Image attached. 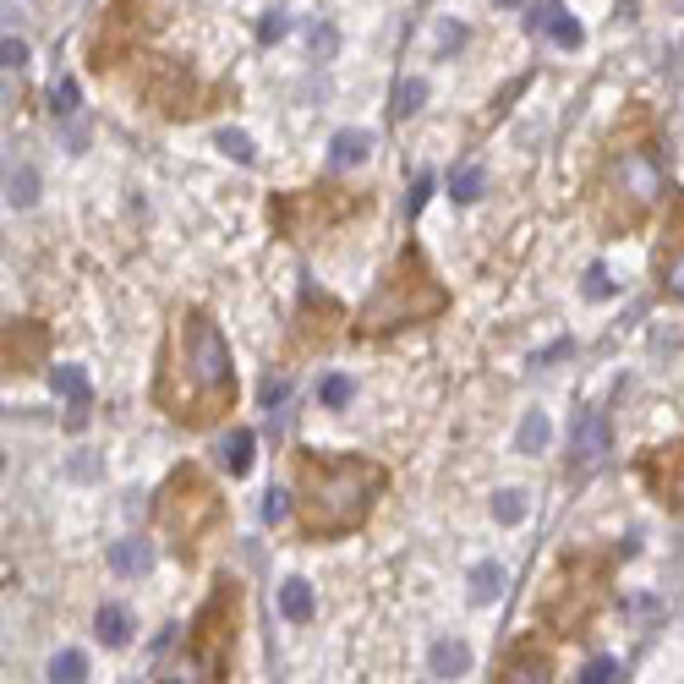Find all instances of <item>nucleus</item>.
I'll use <instances>...</instances> for the list:
<instances>
[{
    "label": "nucleus",
    "instance_id": "58836bf2",
    "mask_svg": "<svg viewBox=\"0 0 684 684\" xmlns=\"http://www.w3.org/2000/svg\"><path fill=\"white\" fill-rule=\"evenodd\" d=\"M0 61H6V66H22V61H28V44L6 33V44H0Z\"/></svg>",
    "mask_w": 684,
    "mask_h": 684
},
{
    "label": "nucleus",
    "instance_id": "b1692460",
    "mask_svg": "<svg viewBox=\"0 0 684 684\" xmlns=\"http://www.w3.org/2000/svg\"><path fill=\"white\" fill-rule=\"evenodd\" d=\"M466 586H471L466 597L477 602V608H488V602H498V597H504V564H477Z\"/></svg>",
    "mask_w": 684,
    "mask_h": 684
},
{
    "label": "nucleus",
    "instance_id": "7c9ffc66",
    "mask_svg": "<svg viewBox=\"0 0 684 684\" xmlns=\"http://www.w3.org/2000/svg\"><path fill=\"white\" fill-rule=\"evenodd\" d=\"M422 99H427V83H422V77H405V83L394 88V115H411V110H422Z\"/></svg>",
    "mask_w": 684,
    "mask_h": 684
},
{
    "label": "nucleus",
    "instance_id": "f03ea898",
    "mask_svg": "<svg viewBox=\"0 0 684 684\" xmlns=\"http://www.w3.org/2000/svg\"><path fill=\"white\" fill-rule=\"evenodd\" d=\"M389 488V471L362 455H296V509L307 537H351L367 526L373 504Z\"/></svg>",
    "mask_w": 684,
    "mask_h": 684
},
{
    "label": "nucleus",
    "instance_id": "2eb2a0df",
    "mask_svg": "<svg viewBox=\"0 0 684 684\" xmlns=\"http://www.w3.org/2000/svg\"><path fill=\"white\" fill-rule=\"evenodd\" d=\"M427 668H433V679H460L471 668V646L466 641H438L433 652H427Z\"/></svg>",
    "mask_w": 684,
    "mask_h": 684
},
{
    "label": "nucleus",
    "instance_id": "473e14b6",
    "mask_svg": "<svg viewBox=\"0 0 684 684\" xmlns=\"http://www.w3.org/2000/svg\"><path fill=\"white\" fill-rule=\"evenodd\" d=\"M613 679H619V663H613V657H591L581 668V684H613Z\"/></svg>",
    "mask_w": 684,
    "mask_h": 684
},
{
    "label": "nucleus",
    "instance_id": "dca6fc26",
    "mask_svg": "<svg viewBox=\"0 0 684 684\" xmlns=\"http://www.w3.org/2000/svg\"><path fill=\"white\" fill-rule=\"evenodd\" d=\"M110 570L115 575H148V570H154V548L137 542V537L115 542V548H110Z\"/></svg>",
    "mask_w": 684,
    "mask_h": 684
},
{
    "label": "nucleus",
    "instance_id": "4468645a",
    "mask_svg": "<svg viewBox=\"0 0 684 684\" xmlns=\"http://www.w3.org/2000/svg\"><path fill=\"white\" fill-rule=\"evenodd\" d=\"M663 285L674 296H684V197L674 203V225H668V247H663Z\"/></svg>",
    "mask_w": 684,
    "mask_h": 684
},
{
    "label": "nucleus",
    "instance_id": "f704fd0d",
    "mask_svg": "<svg viewBox=\"0 0 684 684\" xmlns=\"http://www.w3.org/2000/svg\"><path fill=\"white\" fill-rule=\"evenodd\" d=\"M285 515H291V498H285V493H263V520H269V526H280Z\"/></svg>",
    "mask_w": 684,
    "mask_h": 684
},
{
    "label": "nucleus",
    "instance_id": "0eeeda50",
    "mask_svg": "<svg viewBox=\"0 0 684 684\" xmlns=\"http://www.w3.org/2000/svg\"><path fill=\"white\" fill-rule=\"evenodd\" d=\"M236 619H241V586L236 581H219L214 597L203 602L192 635H187V657L197 663L203 679H225L230 652H236Z\"/></svg>",
    "mask_w": 684,
    "mask_h": 684
},
{
    "label": "nucleus",
    "instance_id": "6ab92c4d",
    "mask_svg": "<svg viewBox=\"0 0 684 684\" xmlns=\"http://www.w3.org/2000/svg\"><path fill=\"white\" fill-rule=\"evenodd\" d=\"M252 444H258V438H252L247 427H236V433L219 444V466H225L230 477H247V471H252Z\"/></svg>",
    "mask_w": 684,
    "mask_h": 684
},
{
    "label": "nucleus",
    "instance_id": "39448f33",
    "mask_svg": "<svg viewBox=\"0 0 684 684\" xmlns=\"http://www.w3.org/2000/svg\"><path fill=\"white\" fill-rule=\"evenodd\" d=\"M219 515H225V504H219V493L203 482L197 466L170 471V482L159 488V504H154L159 531L170 537V548H176L181 559H197V553H203V542H208V531L219 526Z\"/></svg>",
    "mask_w": 684,
    "mask_h": 684
},
{
    "label": "nucleus",
    "instance_id": "ddd939ff",
    "mask_svg": "<svg viewBox=\"0 0 684 684\" xmlns=\"http://www.w3.org/2000/svg\"><path fill=\"white\" fill-rule=\"evenodd\" d=\"M608 422H602V411H581L575 416V438H570V455H575V471H591L608 460Z\"/></svg>",
    "mask_w": 684,
    "mask_h": 684
},
{
    "label": "nucleus",
    "instance_id": "72a5a7b5",
    "mask_svg": "<svg viewBox=\"0 0 684 684\" xmlns=\"http://www.w3.org/2000/svg\"><path fill=\"white\" fill-rule=\"evenodd\" d=\"M50 110H55V115H72V110H77V83H72V77H61V83H55Z\"/></svg>",
    "mask_w": 684,
    "mask_h": 684
},
{
    "label": "nucleus",
    "instance_id": "aec40b11",
    "mask_svg": "<svg viewBox=\"0 0 684 684\" xmlns=\"http://www.w3.org/2000/svg\"><path fill=\"white\" fill-rule=\"evenodd\" d=\"M548 438H553L548 411H526V416H520V433H515V449H520V455H542V449H548Z\"/></svg>",
    "mask_w": 684,
    "mask_h": 684
},
{
    "label": "nucleus",
    "instance_id": "a19ab883",
    "mask_svg": "<svg viewBox=\"0 0 684 684\" xmlns=\"http://www.w3.org/2000/svg\"><path fill=\"white\" fill-rule=\"evenodd\" d=\"M493 6H520V0H493Z\"/></svg>",
    "mask_w": 684,
    "mask_h": 684
},
{
    "label": "nucleus",
    "instance_id": "f3484780",
    "mask_svg": "<svg viewBox=\"0 0 684 684\" xmlns=\"http://www.w3.org/2000/svg\"><path fill=\"white\" fill-rule=\"evenodd\" d=\"M367 154H373V137H367V132H334V143H329V165L334 170L362 165Z\"/></svg>",
    "mask_w": 684,
    "mask_h": 684
},
{
    "label": "nucleus",
    "instance_id": "2f4dec72",
    "mask_svg": "<svg viewBox=\"0 0 684 684\" xmlns=\"http://www.w3.org/2000/svg\"><path fill=\"white\" fill-rule=\"evenodd\" d=\"M553 39H559L564 44V50H581V39H586V28H581V22H575V17H564V11H559V17H553Z\"/></svg>",
    "mask_w": 684,
    "mask_h": 684
},
{
    "label": "nucleus",
    "instance_id": "6e6552de",
    "mask_svg": "<svg viewBox=\"0 0 684 684\" xmlns=\"http://www.w3.org/2000/svg\"><path fill=\"white\" fill-rule=\"evenodd\" d=\"M137 33H148V6L143 0H121V6L104 17L99 39H94V66H110L115 55H126Z\"/></svg>",
    "mask_w": 684,
    "mask_h": 684
},
{
    "label": "nucleus",
    "instance_id": "a211bd4d",
    "mask_svg": "<svg viewBox=\"0 0 684 684\" xmlns=\"http://www.w3.org/2000/svg\"><path fill=\"white\" fill-rule=\"evenodd\" d=\"M94 635L104 646H126V641H132V613L115 608V602H104V608L94 613Z\"/></svg>",
    "mask_w": 684,
    "mask_h": 684
},
{
    "label": "nucleus",
    "instance_id": "1a4fd4ad",
    "mask_svg": "<svg viewBox=\"0 0 684 684\" xmlns=\"http://www.w3.org/2000/svg\"><path fill=\"white\" fill-rule=\"evenodd\" d=\"M148 99H154L165 115H197L203 110V104H197V83H192V72L181 61H154V72H148Z\"/></svg>",
    "mask_w": 684,
    "mask_h": 684
},
{
    "label": "nucleus",
    "instance_id": "f8f14e48",
    "mask_svg": "<svg viewBox=\"0 0 684 684\" xmlns=\"http://www.w3.org/2000/svg\"><path fill=\"white\" fill-rule=\"evenodd\" d=\"M44 345H50V329H44V323H6V367L11 373L44 367Z\"/></svg>",
    "mask_w": 684,
    "mask_h": 684
},
{
    "label": "nucleus",
    "instance_id": "4c0bfd02",
    "mask_svg": "<svg viewBox=\"0 0 684 684\" xmlns=\"http://www.w3.org/2000/svg\"><path fill=\"white\" fill-rule=\"evenodd\" d=\"M427 197H433V176H416V187H411V203H405V214H422V203H427Z\"/></svg>",
    "mask_w": 684,
    "mask_h": 684
},
{
    "label": "nucleus",
    "instance_id": "9b49d317",
    "mask_svg": "<svg viewBox=\"0 0 684 684\" xmlns=\"http://www.w3.org/2000/svg\"><path fill=\"white\" fill-rule=\"evenodd\" d=\"M356 208H362L356 197H334V187H318V197L301 192V197H285V203H274V219H285V214H307V225H301V236H296V241H307L312 230L334 225V219L356 214Z\"/></svg>",
    "mask_w": 684,
    "mask_h": 684
},
{
    "label": "nucleus",
    "instance_id": "79ce46f5",
    "mask_svg": "<svg viewBox=\"0 0 684 684\" xmlns=\"http://www.w3.org/2000/svg\"><path fill=\"white\" fill-rule=\"evenodd\" d=\"M674 6H684V0H674Z\"/></svg>",
    "mask_w": 684,
    "mask_h": 684
},
{
    "label": "nucleus",
    "instance_id": "ea45409f",
    "mask_svg": "<svg viewBox=\"0 0 684 684\" xmlns=\"http://www.w3.org/2000/svg\"><path fill=\"white\" fill-rule=\"evenodd\" d=\"M285 394H291V384H285V378H263V400H269V405H280Z\"/></svg>",
    "mask_w": 684,
    "mask_h": 684
},
{
    "label": "nucleus",
    "instance_id": "a878e982",
    "mask_svg": "<svg viewBox=\"0 0 684 684\" xmlns=\"http://www.w3.org/2000/svg\"><path fill=\"white\" fill-rule=\"evenodd\" d=\"M493 520H498V526H520V520H526V493H520V488H498L493 493Z\"/></svg>",
    "mask_w": 684,
    "mask_h": 684
},
{
    "label": "nucleus",
    "instance_id": "7ed1b4c3",
    "mask_svg": "<svg viewBox=\"0 0 684 684\" xmlns=\"http://www.w3.org/2000/svg\"><path fill=\"white\" fill-rule=\"evenodd\" d=\"M438 312H449V291L433 280V269L422 263V252L405 247L389 263V274L378 280V291L367 296L356 329L362 334H389V329H411V323H433Z\"/></svg>",
    "mask_w": 684,
    "mask_h": 684
},
{
    "label": "nucleus",
    "instance_id": "412c9836",
    "mask_svg": "<svg viewBox=\"0 0 684 684\" xmlns=\"http://www.w3.org/2000/svg\"><path fill=\"white\" fill-rule=\"evenodd\" d=\"M50 384H55V394H66V400H72L77 411H88V405H94V384H88L83 367H55Z\"/></svg>",
    "mask_w": 684,
    "mask_h": 684
},
{
    "label": "nucleus",
    "instance_id": "e433bc0d",
    "mask_svg": "<svg viewBox=\"0 0 684 684\" xmlns=\"http://www.w3.org/2000/svg\"><path fill=\"white\" fill-rule=\"evenodd\" d=\"M285 33H291V22H285V17H280V11H269V17H263V22H258V39H263V44H274V39H285Z\"/></svg>",
    "mask_w": 684,
    "mask_h": 684
},
{
    "label": "nucleus",
    "instance_id": "f257e3e1",
    "mask_svg": "<svg viewBox=\"0 0 684 684\" xmlns=\"http://www.w3.org/2000/svg\"><path fill=\"white\" fill-rule=\"evenodd\" d=\"M154 405L181 427H214L236 405V362L208 312H176L159 351V378H154Z\"/></svg>",
    "mask_w": 684,
    "mask_h": 684
},
{
    "label": "nucleus",
    "instance_id": "423d86ee",
    "mask_svg": "<svg viewBox=\"0 0 684 684\" xmlns=\"http://www.w3.org/2000/svg\"><path fill=\"white\" fill-rule=\"evenodd\" d=\"M602 597H608V564L597 553H575L564 559V570L553 575L548 597H542V619L559 635H581L591 619H597Z\"/></svg>",
    "mask_w": 684,
    "mask_h": 684
},
{
    "label": "nucleus",
    "instance_id": "5701e85b",
    "mask_svg": "<svg viewBox=\"0 0 684 684\" xmlns=\"http://www.w3.org/2000/svg\"><path fill=\"white\" fill-rule=\"evenodd\" d=\"M280 613H285L291 624H307L312 613H318V597H312V586H307V581H285V586H280Z\"/></svg>",
    "mask_w": 684,
    "mask_h": 684
},
{
    "label": "nucleus",
    "instance_id": "c9c22d12",
    "mask_svg": "<svg viewBox=\"0 0 684 684\" xmlns=\"http://www.w3.org/2000/svg\"><path fill=\"white\" fill-rule=\"evenodd\" d=\"M586 296H591V301H608V296H613L608 269H586Z\"/></svg>",
    "mask_w": 684,
    "mask_h": 684
},
{
    "label": "nucleus",
    "instance_id": "bb28decb",
    "mask_svg": "<svg viewBox=\"0 0 684 684\" xmlns=\"http://www.w3.org/2000/svg\"><path fill=\"white\" fill-rule=\"evenodd\" d=\"M482 187H488V176H482L477 165H466V170H455V176H449V197H455V203H477Z\"/></svg>",
    "mask_w": 684,
    "mask_h": 684
},
{
    "label": "nucleus",
    "instance_id": "20e7f679",
    "mask_svg": "<svg viewBox=\"0 0 684 684\" xmlns=\"http://www.w3.org/2000/svg\"><path fill=\"white\" fill-rule=\"evenodd\" d=\"M663 197V159L652 143H613L608 165L597 176V225L635 230Z\"/></svg>",
    "mask_w": 684,
    "mask_h": 684
},
{
    "label": "nucleus",
    "instance_id": "9d476101",
    "mask_svg": "<svg viewBox=\"0 0 684 684\" xmlns=\"http://www.w3.org/2000/svg\"><path fill=\"white\" fill-rule=\"evenodd\" d=\"M641 477H646V488H652L657 504L684 515V444L652 449V455L641 460Z\"/></svg>",
    "mask_w": 684,
    "mask_h": 684
},
{
    "label": "nucleus",
    "instance_id": "cd10ccee",
    "mask_svg": "<svg viewBox=\"0 0 684 684\" xmlns=\"http://www.w3.org/2000/svg\"><path fill=\"white\" fill-rule=\"evenodd\" d=\"M214 143H219V154H230L236 165H252V159H258V148H252V137H247V132H230V126H225V132H219Z\"/></svg>",
    "mask_w": 684,
    "mask_h": 684
},
{
    "label": "nucleus",
    "instance_id": "c85d7f7f",
    "mask_svg": "<svg viewBox=\"0 0 684 684\" xmlns=\"http://www.w3.org/2000/svg\"><path fill=\"white\" fill-rule=\"evenodd\" d=\"M318 394H323V405H329V411H345V405H351V394H356V384H351L345 373H329Z\"/></svg>",
    "mask_w": 684,
    "mask_h": 684
},
{
    "label": "nucleus",
    "instance_id": "c756f323",
    "mask_svg": "<svg viewBox=\"0 0 684 684\" xmlns=\"http://www.w3.org/2000/svg\"><path fill=\"white\" fill-rule=\"evenodd\" d=\"M50 679H61V684L88 679V657H83V652H61V657L50 663Z\"/></svg>",
    "mask_w": 684,
    "mask_h": 684
},
{
    "label": "nucleus",
    "instance_id": "393cba45",
    "mask_svg": "<svg viewBox=\"0 0 684 684\" xmlns=\"http://www.w3.org/2000/svg\"><path fill=\"white\" fill-rule=\"evenodd\" d=\"M33 197H39V170H33V165L6 170V203H11V208H28Z\"/></svg>",
    "mask_w": 684,
    "mask_h": 684
},
{
    "label": "nucleus",
    "instance_id": "4be33fe9",
    "mask_svg": "<svg viewBox=\"0 0 684 684\" xmlns=\"http://www.w3.org/2000/svg\"><path fill=\"white\" fill-rule=\"evenodd\" d=\"M498 679H548V657L537 652V641H526V646L509 652V663H504V674H498Z\"/></svg>",
    "mask_w": 684,
    "mask_h": 684
}]
</instances>
